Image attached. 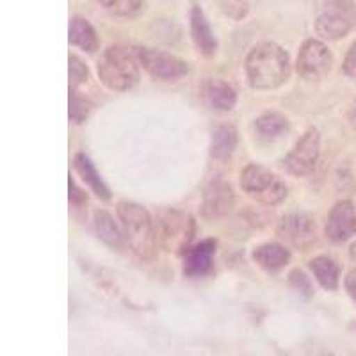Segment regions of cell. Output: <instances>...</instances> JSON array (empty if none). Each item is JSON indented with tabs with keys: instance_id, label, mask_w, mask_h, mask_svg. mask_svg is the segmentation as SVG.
I'll return each instance as SVG.
<instances>
[{
	"instance_id": "28",
	"label": "cell",
	"mask_w": 356,
	"mask_h": 356,
	"mask_svg": "<svg viewBox=\"0 0 356 356\" xmlns=\"http://www.w3.org/2000/svg\"><path fill=\"white\" fill-rule=\"evenodd\" d=\"M342 68H344V73L348 75L349 79L356 81V41L351 44V49L348 50V54H346V59H344V65H342Z\"/></svg>"
},
{
	"instance_id": "12",
	"label": "cell",
	"mask_w": 356,
	"mask_h": 356,
	"mask_svg": "<svg viewBox=\"0 0 356 356\" xmlns=\"http://www.w3.org/2000/svg\"><path fill=\"white\" fill-rule=\"evenodd\" d=\"M235 196L230 184L225 180H212L207 186L202 200V214L205 219H219L230 214L234 209Z\"/></svg>"
},
{
	"instance_id": "9",
	"label": "cell",
	"mask_w": 356,
	"mask_h": 356,
	"mask_svg": "<svg viewBox=\"0 0 356 356\" xmlns=\"http://www.w3.org/2000/svg\"><path fill=\"white\" fill-rule=\"evenodd\" d=\"M333 66V56L330 49L319 40H307L301 44L296 70L307 81H319L328 75Z\"/></svg>"
},
{
	"instance_id": "26",
	"label": "cell",
	"mask_w": 356,
	"mask_h": 356,
	"mask_svg": "<svg viewBox=\"0 0 356 356\" xmlns=\"http://www.w3.org/2000/svg\"><path fill=\"white\" fill-rule=\"evenodd\" d=\"M289 284H291V287L294 289L296 292H300L305 298L314 296V285H312L310 278H308L301 269H294V271L289 275Z\"/></svg>"
},
{
	"instance_id": "1",
	"label": "cell",
	"mask_w": 356,
	"mask_h": 356,
	"mask_svg": "<svg viewBox=\"0 0 356 356\" xmlns=\"http://www.w3.org/2000/svg\"><path fill=\"white\" fill-rule=\"evenodd\" d=\"M246 79L253 89L269 91L284 86L291 77V59L280 44L264 41L250 50L244 61Z\"/></svg>"
},
{
	"instance_id": "2",
	"label": "cell",
	"mask_w": 356,
	"mask_h": 356,
	"mask_svg": "<svg viewBox=\"0 0 356 356\" xmlns=\"http://www.w3.org/2000/svg\"><path fill=\"white\" fill-rule=\"evenodd\" d=\"M116 211L125 241L134 255H138L141 260L154 259L157 232H155V222L150 212L134 202H120Z\"/></svg>"
},
{
	"instance_id": "30",
	"label": "cell",
	"mask_w": 356,
	"mask_h": 356,
	"mask_svg": "<svg viewBox=\"0 0 356 356\" xmlns=\"http://www.w3.org/2000/svg\"><path fill=\"white\" fill-rule=\"evenodd\" d=\"M344 287H346V292L349 294V298L356 303V271L348 273V276H346L344 280Z\"/></svg>"
},
{
	"instance_id": "11",
	"label": "cell",
	"mask_w": 356,
	"mask_h": 356,
	"mask_svg": "<svg viewBox=\"0 0 356 356\" xmlns=\"http://www.w3.org/2000/svg\"><path fill=\"white\" fill-rule=\"evenodd\" d=\"M356 235V207L349 200L335 203L326 221V237L340 244Z\"/></svg>"
},
{
	"instance_id": "32",
	"label": "cell",
	"mask_w": 356,
	"mask_h": 356,
	"mask_svg": "<svg viewBox=\"0 0 356 356\" xmlns=\"http://www.w3.org/2000/svg\"><path fill=\"white\" fill-rule=\"evenodd\" d=\"M349 251H351V257H353V259L356 260V243L351 244V250H349Z\"/></svg>"
},
{
	"instance_id": "17",
	"label": "cell",
	"mask_w": 356,
	"mask_h": 356,
	"mask_svg": "<svg viewBox=\"0 0 356 356\" xmlns=\"http://www.w3.org/2000/svg\"><path fill=\"white\" fill-rule=\"evenodd\" d=\"M312 275L316 276L319 285L326 291H337L340 284V267L337 260H333L328 255H319L316 259H312L310 264Z\"/></svg>"
},
{
	"instance_id": "22",
	"label": "cell",
	"mask_w": 356,
	"mask_h": 356,
	"mask_svg": "<svg viewBox=\"0 0 356 356\" xmlns=\"http://www.w3.org/2000/svg\"><path fill=\"white\" fill-rule=\"evenodd\" d=\"M255 132L262 141H276L289 132V120L280 113H266L255 120Z\"/></svg>"
},
{
	"instance_id": "27",
	"label": "cell",
	"mask_w": 356,
	"mask_h": 356,
	"mask_svg": "<svg viewBox=\"0 0 356 356\" xmlns=\"http://www.w3.org/2000/svg\"><path fill=\"white\" fill-rule=\"evenodd\" d=\"M225 13L230 15L232 18H237V20H239V18L246 17L248 4L244 0H227V2H225Z\"/></svg>"
},
{
	"instance_id": "16",
	"label": "cell",
	"mask_w": 356,
	"mask_h": 356,
	"mask_svg": "<svg viewBox=\"0 0 356 356\" xmlns=\"http://www.w3.org/2000/svg\"><path fill=\"white\" fill-rule=\"evenodd\" d=\"M253 260L266 271H278L291 260V251L282 244L269 243L253 250Z\"/></svg>"
},
{
	"instance_id": "25",
	"label": "cell",
	"mask_w": 356,
	"mask_h": 356,
	"mask_svg": "<svg viewBox=\"0 0 356 356\" xmlns=\"http://www.w3.org/2000/svg\"><path fill=\"white\" fill-rule=\"evenodd\" d=\"M70 89H77L89 79V70L77 56H70Z\"/></svg>"
},
{
	"instance_id": "20",
	"label": "cell",
	"mask_w": 356,
	"mask_h": 356,
	"mask_svg": "<svg viewBox=\"0 0 356 356\" xmlns=\"http://www.w3.org/2000/svg\"><path fill=\"white\" fill-rule=\"evenodd\" d=\"M237 148V130L232 125H219L212 130L211 155L216 161H227Z\"/></svg>"
},
{
	"instance_id": "31",
	"label": "cell",
	"mask_w": 356,
	"mask_h": 356,
	"mask_svg": "<svg viewBox=\"0 0 356 356\" xmlns=\"http://www.w3.org/2000/svg\"><path fill=\"white\" fill-rule=\"evenodd\" d=\"M349 123L356 130V102L351 106V109H349Z\"/></svg>"
},
{
	"instance_id": "8",
	"label": "cell",
	"mask_w": 356,
	"mask_h": 356,
	"mask_svg": "<svg viewBox=\"0 0 356 356\" xmlns=\"http://www.w3.org/2000/svg\"><path fill=\"white\" fill-rule=\"evenodd\" d=\"M321 154V136L317 129H310L296 143L285 157L284 166L294 177H307L316 170Z\"/></svg>"
},
{
	"instance_id": "19",
	"label": "cell",
	"mask_w": 356,
	"mask_h": 356,
	"mask_svg": "<svg viewBox=\"0 0 356 356\" xmlns=\"http://www.w3.org/2000/svg\"><path fill=\"white\" fill-rule=\"evenodd\" d=\"M73 166H75L77 173L81 175V178L86 182V186L93 191L98 198H102V200L111 198L109 187H107L106 182L102 180V177L98 175L97 168L93 166V162L89 161L88 155H84V154L75 155V159H73Z\"/></svg>"
},
{
	"instance_id": "23",
	"label": "cell",
	"mask_w": 356,
	"mask_h": 356,
	"mask_svg": "<svg viewBox=\"0 0 356 356\" xmlns=\"http://www.w3.org/2000/svg\"><path fill=\"white\" fill-rule=\"evenodd\" d=\"M91 109H93V104L88 98L79 95L77 89H70V122L81 125L88 120Z\"/></svg>"
},
{
	"instance_id": "15",
	"label": "cell",
	"mask_w": 356,
	"mask_h": 356,
	"mask_svg": "<svg viewBox=\"0 0 356 356\" xmlns=\"http://www.w3.org/2000/svg\"><path fill=\"white\" fill-rule=\"evenodd\" d=\"M203 95H205L207 104L219 113H228L237 104V93L228 82L211 79L203 86Z\"/></svg>"
},
{
	"instance_id": "5",
	"label": "cell",
	"mask_w": 356,
	"mask_h": 356,
	"mask_svg": "<svg viewBox=\"0 0 356 356\" xmlns=\"http://www.w3.org/2000/svg\"><path fill=\"white\" fill-rule=\"evenodd\" d=\"M356 27V6L351 0H328L316 20V33L323 40L337 41Z\"/></svg>"
},
{
	"instance_id": "21",
	"label": "cell",
	"mask_w": 356,
	"mask_h": 356,
	"mask_svg": "<svg viewBox=\"0 0 356 356\" xmlns=\"http://www.w3.org/2000/svg\"><path fill=\"white\" fill-rule=\"evenodd\" d=\"M93 227L97 235L100 237L107 246H111L113 250H122L123 244H125V235L123 232L118 228V225L114 222L113 216L106 211H97L93 216Z\"/></svg>"
},
{
	"instance_id": "3",
	"label": "cell",
	"mask_w": 356,
	"mask_h": 356,
	"mask_svg": "<svg viewBox=\"0 0 356 356\" xmlns=\"http://www.w3.org/2000/svg\"><path fill=\"white\" fill-rule=\"evenodd\" d=\"M100 82L113 91H129L139 81V61L136 50L114 44L102 54L97 65Z\"/></svg>"
},
{
	"instance_id": "10",
	"label": "cell",
	"mask_w": 356,
	"mask_h": 356,
	"mask_svg": "<svg viewBox=\"0 0 356 356\" xmlns=\"http://www.w3.org/2000/svg\"><path fill=\"white\" fill-rule=\"evenodd\" d=\"M276 232H278L280 239H284L285 243L298 250L310 248L316 243L317 237L316 221L303 212H294V214H287L285 218H282Z\"/></svg>"
},
{
	"instance_id": "4",
	"label": "cell",
	"mask_w": 356,
	"mask_h": 356,
	"mask_svg": "<svg viewBox=\"0 0 356 356\" xmlns=\"http://www.w3.org/2000/svg\"><path fill=\"white\" fill-rule=\"evenodd\" d=\"M241 187L255 202L264 205H278L287 198V186L278 175L260 164H248L241 173Z\"/></svg>"
},
{
	"instance_id": "7",
	"label": "cell",
	"mask_w": 356,
	"mask_h": 356,
	"mask_svg": "<svg viewBox=\"0 0 356 356\" xmlns=\"http://www.w3.org/2000/svg\"><path fill=\"white\" fill-rule=\"evenodd\" d=\"M136 56H138L139 65L159 81H177L189 72V66L186 61H182L180 57L173 56V54L164 52V50L139 47V49H136Z\"/></svg>"
},
{
	"instance_id": "18",
	"label": "cell",
	"mask_w": 356,
	"mask_h": 356,
	"mask_svg": "<svg viewBox=\"0 0 356 356\" xmlns=\"http://www.w3.org/2000/svg\"><path fill=\"white\" fill-rule=\"evenodd\" d=\"M68 38L70 43L75 44V47H79V49L88 54H95L98 50V47H100V41H98L93 25L89 24L86 18L81 17L72 18L68 29Z\"/></svg>"
},
{
	"instance_id": "29",
	"label": "cell",
	"mask_w": 356,
	"mask_h": 356,
	"mask_svg": "<svg viewBox=\"0 0 356 356\" xmlns=\"http://www.w3.org/2000/svg\"><path fill=\"white\" fill-rule=\"evenodd\" d=\"M68 187H70V203H72L73 207H81V205H84L86 202H88V200H86L84 193H82V191L79 189L77 184L73 182L72 178H70Z\"/></svg>"
},
{
	"instance_id": "6",
	"label": "cell",
	"mask_w": 356,
	"mask_h": 356,
	"mask_svg": "<svg viewBox=\"0 0 356 356\" xmlns=\"http://www.w3.org/2000/svg\"><path fill=\"white\" fill-rule=\"evenodd\" d=\"M157 241L168 251H184L189 248L195 227L191 218L178 211H162L155 221Z\"/></svg>"
},
{
	"instance_id": "24",
	"label": "cell",
	"mask_w": 356,
	"mask_h": 356,
	"mask_svg": "<svg viewBox=\"0 0 356 356\" xmlns=\"http://www.w3.org/2000/svg\"><path fill=\"white\" fill-rule=\"evenodd\" d=\"M98 2L116 17H136L145 6V0H98Z\"/></svg>"
},
{
	"instance_id": "13",
	"label": "cell",
	"mask_w": 356,
	"mask_h": 356,
	"mask_svg": "<svg viewBox=\"0 0 356 356\" xmlns=\"http://www.w3.org/2000/svg\"><path fill=\"white\" fill-rule=\"evenodd\" d=\"M218 243L214 239H203L193 244L184 253V275L187 278H203L211 275Z\"/></svg>"
},
{
	"instance_id": "14",
	"label": "cell",
	"mask_w": 356,
	"mask_h": 356,
	"mask_svg": "<svg viewBox=\"0 0 356 356\" xmlns=\"http://www.w3.org/2000/svg\"><path fill=\"white\" fill-rule=\"evenodd\" d=\"M191 36L195 41V47L203 57H212L218 52V40L212 33L211 25L207 22L202 8L195 6L191 11Z\"/></svg>"
}]
</instances>
